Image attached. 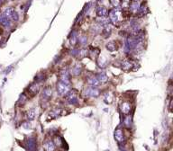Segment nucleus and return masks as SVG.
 <instances>
[{"label":"nucleus","instance_id":"obj_18","mask_svg":"<svg viewBox=\"0 0 173 151\" xmlns=\"http://www.w3.org/2000/svg\"><path fill=\"white\" fill-rule=\"evenodd\" d=\"M97 14L99 17H105L107 14V9L104 6H99L97 8Z\"/></svg>","mask_w":173,"mask_h":151},{"label":"nucleus","instance_id":"obj_9","mask_svg":"<svg viewBox=\"0 0 173 151\" xmlns=\"http://www.w3.org/2000/svg\"><path fill=\"white\" fill-rule=\"evenodd\" d=\"M115 139L117 141L118 144H123L124 142V135H123V131L121 128H118L117 130L115 131Z\"/></svg>","mask_w":173,"mask_h":151},{"label":"nucleus","instance_id":"obj_36","mask_svg":"<svg viewBox=\"0 0 173 151\" xmlns=\"http://www.w3.org/2000/svg\"><path fill=\"white\" fill-rule=\"evenodd\" d=\"M10 18H12V20H13V21H14V22L18 21L19 16H18V14H17L16 11H14V12H13L12 15H11V17H10Z\"/></svg>","mask_w":173,"mask_h":151},{"label":"nucleus","instance_id":"obj_31","mask_svg":"<svg viewBox=\"0 0 173 151\" xmlns=\"http://www.w3.org/2000/svg\"><path fill=\"white\" fill-rule=\"evenodd\" d=\"M107 64H108V62H107V59H106V58H104V57H103L102 60H101V59H99V60H98V66H99L100 68H105Z\"/></svg>","mask_w":173,"mask_h":151},{"label":"nucleus","instance_id":"obj_2","mask_svg":"<svg viewBox=\"0 0 173 151\" xmlns=\"http://www.w3.org/2000/svg\"><path fill=\"white\" fill-rule=\"evenodd\" d=\"M39 90H40V85L38 83H33L29 85L28 89L26 90L25 94L28 96V98H33L34 95L38 94Z\"/></svg>","mask_w":173,"mask_h":151},{"label":"nucleus","instance_id":"obj_4","mask_svg":"<svg viewBox=\"0 0 173 151\" xmlns=\"http://www.w3.org/2000/svg\"><path fill=\"white\" fill-rule=\"evenodd\" d=\"M67 101L69 104H78V91L75 89H72L67 93Z\"/></svg>","mask_w":173,"mask_h":151},{"label":"nucleus","instance_id":"obj_41","mask_svg":"<svg viewBox=\"0 0 173 151\" xmlns=\"http://www.w3.org/2000/svg\"><path fill=\"white\" fill-rule=\"evenodd\" d=\"M2 32H3V30H2V29H0V34H2Z\"/></svg>","mask_w":173,"mask_h":151},{"label":"nucleus","instance_id":"obj_13","mask_svg":"<svg viewBox=\"0 0 173 151\" xmlns=\"http://www.w3.org/2000/svg\"><path fill=\"white\" fill-rule=\"evenodd\" d=\"M121 68L124 71L132 70V69H133V61H131L130 59H124V60H123V62L121 64Z\"/></svg>","mask_w":173,"mask_h":151},{"label":"nucleus","instance_id":"obj_30","mask_svg":"<svg viewBox=\"0 0 173 151\" xmlns=\"http://www.w3.org/2000/svg\"><path fill=\"white\" fill-rule=\"evenodd\" d=\"M123 123H124V126H126L127 128H130L132 126V118H131V116H126L124 120H123Z\"/></svg>","mask_w":173,"mask_h":151},{"label":"nucleus","instance_id":"obj_10","mask_svg":"<svg viewBox=\"0 0 173 151\" xmlns=\"http://www.w3.org/2000/svg\"><path fill=\"white\" fill-rule=\"evenodd\" d=\"M120 108H121V112L123 113V114L128 115L131 112V109H132V104L130 102H123L121 104Z\"/></svg>","mask_w":173,"mask_h":151},{"label":"nucleus","instance_id":"obj_7","mask_svg":"<svg viewBox=\"0 0 173 151\" xmlns=\"http://www.w3.org/2000/svg\"><path fill=\"white\" fill-rule=\"evenodd\" d=\"M52 95V87H51V86H46V87L43 90V94H42V101L48 102L51 99Z\"/></svg>","mask_w":173,"mask_h":151},{"label":"nucleus","instance_id":"obj_12","mask_svg":"<svg viewBox=\"0 0 173 151\" xmlns=\"http://www.w3.org/2000/svg\"><path fill=\"white\" fill-rule=\"evenodd\" d=\"M87 83H88L90 86H92V87H97V86H98L100 85L99 81L97 80V78L96 76H94L93 75H90L87 76Z\"/></svg>","mask_w":173,"mask_h":151},{"label":"nucleus","instance_id":"obj_23","mask_svg":"<svg viewBox=\"0 0 173 151\" xmlns=\"http://www.w3.org/2000/svg\"><path fill=\"white\" fill-rule=\"evenodd\" d=\"M27 100H28V96L25 94V93H24V94H21L19 100H18V102H17V104H18L19 106H23V105H24V104L26 103Z\"/></svg>","mask_w":173,"mask_h":151},{"label":"nucleus","instance_id":"obj_27","mask_svg":"<svg viewBox=\"0 0 173 151\" xmlns=\"http://www.w3.org/2000/svg\"><path fill=\"white\" fill-rule=\"evenodd\" d=\"M111 32H112V29L107 25L103 29V31L101 32V33H102V35L104 38H108L109 36L111 35Z\"/></svg>","mask_w":173,"mask_h":151},{"label":"nucleus","instance_id":"obj_5","mask_svg":"<svg viewBox=\"0 0 173 151\" xmlns=\"http://www.w3.org/2000/svg\"><path fill=\"white\" fill-rule=\"evenodd\" d=\"M100 94L98 89H96L95 87H88L85 88L82 92V95L84 97H97Z\"/></svg>","mask_w":173,"mask_h":151},{"label":"nucleus","instance_id":"obj_40","mask_svg":"<svg viewBox=\"0 0 173 151\" xmlns=\"http://www.w3.org/2000/svg\"><path fill=\"white\" fill-rule=\"evenodd\" d=\"M24 127L25 128V129H29V128H30V124H28V123H24Z\"/></svg>","mask_w":173,"mask_h":151},{"label":"nucleus","instance_id":"obj_25","mask_svg":"<svg viewBox=\"0 0 173 151\" xmlns=\"http://www.w3.org/2000/svg\"><path fill=\"white\" fill-rule=\"evenodd\" d=\"M97 24L100 26H107L109 24V19L108 18H105V17H100L99 19H97Z\"/></svg>","mask_w":173,"mask_h":151},{"label":"nucleus","instance_id":"obj_17","mask_svg":"<svg viewBox=\"0 0 173 151\" xmlns=\"http://www.w3.org/2000/svg\"><path fill=\"white\" fill-rule=\"evenodd\" d=\"M96 77L97 78V80L99 81V83H101V84H105V83H107V81H108V76H107V74L104 73V72L98 73Z\"/></svg>","mask_w":173,"mask_h":151},{"label":"nucleus","instance_id":"obj_39","mask_svg":"<svg viewBox=\"0 0 173 151\" xmlns=\"http://www.w3.org/2000/svg\"><path fill=\"white\" fill-rule=\"evenodd\" d=\"M169 111H170V113H171V111H172V99L170 100V107H169Z\"/></svg>","mask_w":173,"mask_h":151},{"label":"nucleus","instance_id":"obj_15","mask_svg":"<svg viewBox=\"0 0 173 151\" xmlns=\"http://www.w3.org/2000/svg\"><path fill=\"white\" fill-rule=\"evenodd\" d=\"M26 148L29 151H34L36 149V140L34 138H29L26 140Z\"/></svg>","mask_w":173,"mask_h":151},{"label":"nucleus","instance_id":"obj_42","mask_svg":"<svg viewBox=\"0 0 173 151\" xmlns=\"http://www.w3.org/2000/svg\"><path fill=\"white\" fill-rule=\"evenodd\" d=\"M133 1H136V2H138V1H139V0H133Z\"/></svg>","mask_w":173,"mask_h":151},{"label":"nucleus","instance_id":"obj_8","mask_svg":"<svg viewBox=\"0 0 173 151\" xmlns=\"http://www.w3.org/2000/svg\"><path fill=\"white\" fill-rule=\"evenodd\" d=\"M69 91V85H65L63 83L59 82L57 84V92L59 95H65L67 94V93Z\"/></svg>","mask_w":173,"mask_h":151},{"label":"nucleus","instance_id":"obj_28","mask_svg":"<svg viewBox=\"0 0 173 151\" xmlns=\"http://www.w3.org/2000/svg\"><path fill=\"white\" fill-rule=\"evenodd\" d=\"M107 50L109 51H115V50H117V46H116V43L115 41H110L107 44Z\"/></svg>","mask_w":173,"mask_h":151},{"label":"nucleus","instance_id":"obj_3","mask_svg":"<svg viewBox=\"0 0 173 151\" xmlns=\"http://www.w3.org/2000/svg\"><path fill=\"white\" fill-rule=\"evenodd\" d=\"M59 82L63 83L69 86L70 85V76H69V70L67 69H62L59 72Z\"/></svg>","mask_w":173,"mask_h":151},{"label":"nucleus","instance_id":"obj_20","mask_svg":"<svg viewBox=\"0 0 173 151\" xmlns=\"http://www.w3.org/2000/svg\"><path fill=\"white\" fill-rule=\"evenodd\" d=\"M0 24H3L4 26H5V27H10L11 26V22H10V20L8 18H6V17H5L4 15H0Z\"/></svg>","mask_w":173,"mask_h":151},{"label":"nucleus","instance_id":"obj_32","mask_svg":"<svg viewBox=\"0 0 173 151\" xmlns=\"http://www.w3.org/2000/svg\"><path fill=\"white\" fill-rule=\"evenodd\" d=\"M88 55V50H86V49H82V50H78V56L80 58V59H82V58H84V57H86Z\"/></svg>","mask_w":173,"mask_h":151},{"label":"nucleus","instance_id":"obj_6","mask_svg":"<svg viewBox=\"0 0 173 151\" xmlns=\"http://www.w3.org/2000/svg\"><path fill=\"white\" fill-rule=\"evenodd\" d=\"M137 44H138V40L135 36L131 35L127 37V40H126V47H127V49L129 50H133L134 48H136Z\"/></svg>","mask_w":173,"mask_h":151},{"label":"nucleus","instance_id":"obj_11","mask_svg":"<svg viewBox=\"0 0 173 151\" xmlns=\"http://www.w3.org/2000/svg\"><path fill=\"white\" fill-rule=\"evenodd\" d=\"M66 111H64L63 109H55V110H53V111H52L50 113H49V118L51 119H56L57 117H59V116H62V115H64V114H66V113H65Z\"/></svg>","mask_w":173,"mask_h":151},{"label":"nucleus","instance_id":"obj_33","mask_svg":"<svg viewBox=\"0 0 173 151\" xmlns=\"http://www.w3.org/2000/svg\"><path fill=\"white\" fill-rule=\"evenodd\" d=\"M90 54H92L94 55L95 54V56H98V54L100 53V50L99 49H97V48H90V51H89Z\"/></svg>","mask_w":173,"mask_h":151},{"label":"nucleus","instance_id":"obj_16","mask_svg":"<svg viewBox=\"0 0 173 151\" xmlns=\"http://www.w3.org/2000/svg\"><path fill=\"white\" fill-rule=\"evenodd\" d=\"M46 77H47L46 72H45V71H42V72H40V73H38L37 75L35 76V77H34V81H35V83H38V84H40V83L44 82L45 79H46Z\"/></svg>","mask_w":173,"mask_h":151},{"label":"nucleus","instance_id":"obj_22","mask_svg":"<svg viewBox=\"0 0 173 151\" xmlns=\"http://www.w3.org/2000/svg\"><path fill=\"white\" fill-rule=\"evenodd\" d=\"M148 11H149V9H148L146 4H144V3H143V4L139 7V9H138V13H139V14L142 15H142H145V14H147Z\"/></svg>","mask_w":173,"mask_h":151},{"label":"nucleus","instance_id":"obj_38","mask_svg":"<svg viewBox=\"0 0 173 151\" xmlns=\"http://www.w3.org/2000/svg\"><path fill=\"white\" fill-rule=\"evenodd\" d=\"M78 53V49H73V50L70 51V54L72 55V56H77Z\"/></svg>","mask_w":173,"mask_h":151},{"label":"nucleus","instance_id":"obj_37","mask_svg":"<svg viewBox=\"0 0 173 151\" xmlns=\"http://www.w3.org/2000/svg\"><path fill=\"white\" fill-rule=\"evenodd\" d=\"M121 2H122V0H110V3H111L115 7H118L119 5L121 4Z\"/></svg>","mask_w":173,"mask_h":151},{"label":"nucleus","instance_id":"obj_1","mask_svg":"<svg viewBox=\"0 0 173 151\" xmlns=\"http://www.w3.org/2000/svg\"><path fill=\"white\" fill-rule=\"evenodd\" d=\"M108 19L113 24H115L116 26H119L123 23V19L125 18H124V16H123V10L120 9L119 7H115L114 9L110 10Z\"/></svg>","mask_w":173,"mask_h":151},{"label":"nucleus","instance_id":"obj_34","mask_svg":"<svg viewBox=\"0 0 173 151\" xmlns=\"http://www.w3.org/2000/svg\"><path fill=\"white\" fill-rule=\"evenodd\" d=\"M55 143H56V145H57L58 147H61L62 145L64 144V140H63L61 138L57 137L55 139Z\"/></svg>","mask_w":173,"mask_h":151},{"label":"nucleus","instance_id":"obj_21","mask_svg":"<svg viewBox=\"0 0 173 151\" xmlns=\"http://www.w3.org/2000/svg\"><path fill=\"white\" fill-rule=\"evenodd\" d=\"M81 71H82V67L79 64H77L76 66L72 69V75L75 76H78L81 74Z\"/></svg>","mask_w":173,"mask_h":151},{"label":"nucleus","instance_id":"obj_19","mask_svg":"<svg viewBox=\"0 0 173 151\" xmlns=\"http://www.w3.org/2000/svg\"><path fill=\"white\" fill-rule=\"evenodd\" d=\"M139 7H140V5H139V4H138V2H136V1H132L131 2V4L129 5V10H130L131 12H138V9H139Z\"/></svg>","mask_w":173,"mask_h":151},{"label":"nucleus","instance_id":"obj_29","mask_svg":"<svg viewBox=\"0 0 173 151\" xmlns=\"http://www.w3.org/2000/svg\"><path fill=\"white\" fill-rule=\"evenodd\" d=\"M14 11V9L13 8V7H7L6 9L4 11V13H3V15H4L5 17H6V18L9 19L10 17H11V15H12Z\"/></svg>","mask_w":173,"mask_h":151},{"label":"nucleus","instance_id":"obj_26","mask_svg":"<svg viewBox=\"0 0 173 151\" xmlns=\"http://www.w3.org/2000/svg\"><path fill=\"white\" fill-rule=\"evenodd\" d=\"M69 40H70L71 44L73 45L77 42V40H78V33H77V31L71 32L70 35H69Z\"/></svg>","mask_w":173,"mask_h":151},{"label":"nucleus","instance_id":"obj_35","mask_svg":"<svg viewBox=\"0 0 173 151\" xmlns=\"http://www.w3.org/2000/svg\"><path fill=\"white\" fill-rule=\"evenodd\" d=\"M78 42L80 43L81 45H85L87 44V42H88V38L86 37V36H81V37H79V39H78Z\"/></svg>","mask_w":173,"mask_h":151},{"label":"nucleus","instance_id":"obj_14","mask_svg":"<svg viewBox=\"0 0 173 151\" xmlns=\"http://www.w3.org/2000/svg\"><path fill=\"white\" fill-rule=\"evenodd\" d=\"M43 148H44L45 151H54L56 149V146H55L54 142L52 141L51 139H46L43 143Z\"/></svg>","mask_w":173,"mask_h":151},{"label":"nucleus","instance_id":"obj_24","mask_svg":"<svg viewBox=\"0 0 173 151\" xmlns=\"http://www.w3.org/2000/svg\"><path fill=\"white\" fill-rule=\"evenodd\" d=\"M26 116H27V119H28V120H34V119H35V116H36L35 109H30L29 111H27Z\"/></svg>","mask_w":173,"mask_h":151}]
</instances>
